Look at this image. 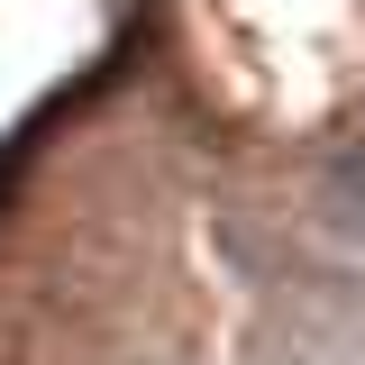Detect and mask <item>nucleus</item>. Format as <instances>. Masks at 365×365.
Returning <instances> with one entry per match:
<instances>
[{"instance_id":"nucleus-1","label":"nucleus","mask_w":365,"mask_h":365,"mask_svg":"<svg viewBox=\"0 0 365 365\" xmlns=\"http://www.w3.org/2000/svg\"><path fill=\"white\" fill-rule=\"evenodd\" d=\"M265 365H365V329L347 319H292L265 338Z\"/></svg>"},{"instance_id":"nucleus-2","label":"nucleus","mask_w":365,"mask_h":365,"mask_svg":"<svg viewBox=\"0 0 365 365\" xmlns=\"http://www.w3.org/2000/svg\"><path fill=\"white\" fill-rule=\"evenodd\" d=\"M311 210H319V228H329V247L365 256V155H338V165L319 174Z\"/></svg>"}]
</instances>
